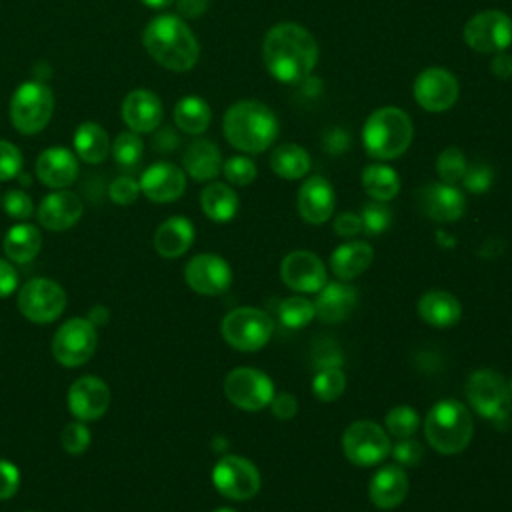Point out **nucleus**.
<instances>
[{
  "label": "nucleus",
  "instance_id": "393cba45",
  "mask_svg": "<svg viewBox=\"0 0 512 512\" xmlns=\"http://www.w3.org/2000/svg\"><path fill=\"white\" fill-rule=\"evenodd\" d=\"M356 302H358V292L354 286H350L344 280L342 282H326L318 290V296L314 300V310L322 322L338 324L354 312Z\"/></svg>",
  "mask_w": 512,
  "mask_h": 512
},
{
  "label": "nucleus",
  "instance_id": "dca6fc26",
  "mask_svg": "<svg viewBox=\"0 0 512 512\" xmlns=\"http://www.w3.org/2000/svg\"><path fill=\"white\" fill-rule=\"evenodd\" d=\"M418 210L434 222H456L466 212V196L456 184L430 182L416 190L414 194Z\"/></svg>",
  "mask_w": 512,
  "mask_h": 512
},
{
  "label": "nucleus",
  "instance_id": "8fccbe9b",
  "mask_svg": "<svg viewBox=\"0 0 512 512\" xmlns=\"http://www.w3.org/2000/svg\"><path fill=\"white\" fill-rule=\"evenodd\" d=\"M390 452H392L394 460L398 464H404V466H414L422 460V444L412 440V436L410 438H400V442L394 444L390 448Z\"/></svg>",
  "mask_w": 512,
  "mask_h": 512
},
{
  "label": "nucleus",
  "instance_id": "cd10ccee",
  "mask_svg": "<svg viewBox=\"0 0 512 512\" xmlns=\"http://www.w3.org/2000/svg\"><path fill=\"white\" fill-rule=\"evenodd\" d=\"M418 316L434 328H450L462 316L460 300L446 290H430L418 300Z\"/></svg>",
  "mask_w": 512,
  "mask_h": 512
},
{
  "label": "nucleus",
  "instance_id": "4468645a",
  "mask_svg": "<svg viewBox=\"0 0 512 512\" xmlns=\"http://www.w3.org/2000/svg\"><path fill=\"white\" fill-rule=\"evenodd\" d=\"M212 484L228 500H248L260 490V472L250 460L228 454L214 464Z\"/></svg>",
  "mask_w": 512,
  "mask_h": 512
},
{
  "label": "nucleus",
  "instance_id": "a211bd4d",
  "mask_svg": "<svg viewBox=\"0 0 512 512\" xmlns=\"http://www.w3.org/2000/svg\"><path fill=\"white\" fill-rule=\"evenodd\" d=\"M280 278L296 292H318L326 284V266L314 252L294 250L282 260Z\"/></svg>",
  "mask_w": 512,
  "mask_h": 512
},
{
  "label": "nucleus",
  "instance_id": "6ab92c4d",
  "mask_svg": "<svg viewBox=\"0 0 512 512\" xmlns=\"http://www.w3.org/2000/svg\"><path fill=\"white\" fill-rule=\"evenodd\" d=\"M68 408L76 420L100 418L110 406V388L98 376H80L68 388Z\"/></svg>",
  "mask_w": 512,
  "mask_h": 512
},
{
  "label": "nucleus",
  "instance_id": "a878e982",
  "mask_svg": "<svg viewBox=\"0 0 512 512\" xmlns=\"http://www.w3.org/2000/svg\"><path fill=\"white\" fill-rule=\"evenodd\" d=\"M408 476L400 466H384L380 468L372 478H370V486H368V494L374 506L382 508V510H390L396 508L404 502L406 494H408Z\"/></svg>",
  "mask_w": 512,
  "mask_h": 512
},
{
  "label": "nucleus",
  "instance_id": "e433bc0d",
  "mask_svg": "<svg viewBox=\"0 0 512 512\" xmlns=\"http://www.w3.org/2000/svg\"><path fill=\"white\" fill-rule=\"evenodd\" d=\"M316 316L314 302L304 296H288L278 306V318L286 328H304Z\"/></svg>",
  "mask_w": 512,
  "mask_h": 512
},
{
  "label": "nucleus",
  "instance_id": "79ce46f5",
  "mask_svg": "<svg viewBox=\"0 0 512 512\" xmlns=\"http://www.w3.org/2000/svg\"><path fill=\"white\" fill-rule=\"evenodd\" d=\"M360 220H362V232L368 236H378L382 234L390 222H392V212L386 206V202H378V200H370L362 206L360 212Z\"/></svg>",
  "mask_w": 512,
  "mask_h": 512
},
{
  "label": "nucleus",
  "instance_id": "052dcab7",
  "mask_svg": "<svg viewBox=\"0 0 512 512\" xmlns=\"http://www.w3.org/2000/svg\"><path fill=\"white\" fill-rule=\"evenodd\" d=\"M88 320H90L94 326H100V324H104V322L108 320V312H106V308H104V306H94V308L90 310V316H88Z\"/></svg>",
  "mask_w": 512,
  "mask_h": 512
},
{
  "label": "nucleus",
  "instance_id": "2f4dec72",
  "mask_svg": "<svg viewBox=\"0 0 512 512\" xmlns=\"http://www.w3.org/2000/svg\"><path fill=\"white\" fill-rule=\"evenodd\" d=\"M310 166H312V160L308 150L294 142L278 144L270 154L272 172L284 180H300L308 176Z\"/></svg>",
  "mask_w": 512,
  "mask_h": 512
},
{
  "label": "nucleus",
  "instance_id": "b1692460",
  "mask_svg": "<svg viewBox=\"0 0 512 512\" xmlns=\"http://www.w3.org/2000/svg\"><path fill=\"white\" fill-rule=\"evenodd\" d=\"M36 176L48 188H68L78 176V156L62 146L46 148L36 158Z\"/></svg>",
  "mask_w": 512,
  "mask_h": 512
},
{
  "label": "nucleus",
  "instance_id": "4d7b16f0",
  "mask_svg": "<svg viewBox=\"0 0 512 512\" xmlns=\"http://www.w3.org/2000/svg\"><path fill=\"white\" fill-rule=\"evenodd\" d=\"M490 72H492L498 80H508V78H512V54L506 52V50L492 54Z\"/></svg>",
  "mask_w": 512,
  "mask_h": 512
},
{
  "label": "nucleus",
  "instance_id": "ea45409f",
  "mask_svg": "<svg viewBox=\"0 0 512 512\" xmlns=\"http://www.w3.org/2000/svg\"><path fill=\"white\" fill-rule=\"evenodd\" d=\"M112 156L114 160L124 166V168H132L140 162L142 154H144V142L140 138L138 132H132V130H126V132H120L116 136V140L112 142Z\"/></svg>",
  "mask_w": 512,
  "mask_h": 512
},
{
  "label": "nucleus",
  "instance_id": "0e129e2a",
  "mask_svg": "<svg viewBox=\"0 0 512 512\" xmlns=\"http://www.w3.org/2000/svg\"><path fill=\"white\" fill-rule=\"evenodd\" d=\"M508 388H510V394H512V378H510V382H508Z\"/></svg>",
  "mask_w": 512,
  "mask_h": 512
},
{
  "label": "nucleus",
  "instance_id": "c03bdc74",
  "mask_svg": "<svg viewBox=\"0 0 512 512\" xmlns=\"http://www.w3.org/2000/svg\"><path fill=\"white\" fill-rule=\"evenodd\" d=\"M90 430L88 426L82 422V420H76V422H70L64 426L62 434H60V442H62V448L72 454V456H80L86 452V448L90 446Z\"/></svg>",
  "mask_w": 512,
  "mask_h": 512
},
{
  "label": "nucleus",
  "instance_id": "ddd939ff",
  "mask_svg": "<svg viewBox=\"0 0 512 512\" xmlns=\"http://www.w3.org/2000/svg\"><path fill=\"white\" fill-rule=\"evenodd\" d=\"M226 398L240 410L258 412L274 398V384L270 376L258 368H234L224 380Z\"/></svg>",
  "mask_w": 512,
  "mask_h": 512
},
{
  "label": "nucleus",
  "instance_id": "09e8293b",
  "mask_svg": "<svg viewBox=\"0 0 512 512\" xmlns=\"http://www.w3.org/2000/svg\"><path fill=\"white\" fill-rule=\"evenodd\" d=\"M138 194H140V184L132 176H118L112 180V184L108 188L110 200L120 206H128V204L136 202Z\"/></svg>",
  "mask_w": 512,
  "mask_h": 512
},
{
  "label": "nucleus",
  "instance_id": "f257e3e1",
  "mask_svg": "<svg viewBox=\"0 0 512 512\" xmlns=\"http://www.w3.org/2000/svg\"><path fill=\"white\" fill-rule=\"evenodd\" d=\"M318 42L296 22L274 24L262 40V64L282 84H300L318 64Z\"/></svg>",
  "mask_w": 512,
  "mask_h": 512
},
{
  "label": "nucleus",
  "instance_id": "69168bd1",
  "mask_svg": "<svg viewBox=\"0 0 512 512\" xmlns=\"http://www.w3.org/2000/svg\"><path fill=\"white\" fill-rule=\"evenodd\" d=\"M28 512H36V510H28Z\"/></svg>",
  "mask_w": 512,
  "mask_h": 512
},
{
  "label": "nucleus",
  "instance_id": "39448f33",
  "mask_svg": "<svg viewBox=\"0 0 512 512\" xmlns=\"http://www.w3.org/2000/svg\"><path fill=\"white\" fill-rule=\"evenodd\" d=\"M474 434V424L470 410L458 400H440L436 402L424 420V436L428 444L440 454H458L462 452Z\"/></svg>",
  "mask_w": 512,
  "mask_h": 512
},
{
  "label": "nucleus",
  "instance_id": "423d86ee",
  "mask_svg": "<svg viewBox=\"0 0 512 512\" xmlns=\"http://www.w3.org/2000/svg\"><path fill=\"white\" fill-rule=\"evenodd\" d=\"M54 112L52 90L40 80L20 84L10 100V122L20 134L42 132Z\"/></svg>",
  "mask_w": 512,
  "mask_h": 512
},
{
  "label": "nucleus",
  "instance_id": "603ef678",
  "mask_svg": "<svg viewBox=\"0 0 512 512\" xmlns=\"http://www.w3.org/2000/svg\"><path fill=\"white\" fill-rule=\"evenodd\" d=\"M350 134L346 132V130H342V128H338V126H334V128H330L326 134H324V140H322V148H324V152H328V154H342V152H346L348 148H350Z\"/></svg>",
  "mask_w": 512,
  "mask_h": 512
},
{
  "label": "nucleus",
  "instance_id": "9d476101",
  "mask_svg": "<svg viewBox=\"0 0 512 512\" xmlns=\"http://www.w3.org/2000/svg\"><path fill=\"white\" fill-rule=\"evenodd\" d=\"M98 346V330L88 318L66 320L52 338V356L66 368L86 364Z\"/></svg>",
  "mask_w": 512,
  "mask_h": 512
},
{
  "label": "nucleus",
  "instance_id": "58836bf2",
  "mask_svg": "<svg viewBox=\"0 0 512 512\" xmlns=\"http://www.w3.org/2000/svg\"><path fill=\"white\" fill-rule=\"evenodd\" d=\"M466 170H468V160L464 152L456 146H446L436 158V172L440 176V182L456 184L464 178Z\"/></svg>",
  "mask_w": 512,
  "mask_h": 512
},
{
  "label": "nucleus",
  "instance_id": "de8ad7c7",
  "mask_svg": "<svg viewBox=\"0 0 512 512\" xmlns=\"http://www.w3.org/2000/svg\"><path fill=\"white\" fill-rule=\"evenodd\" d=\"M2 206L14 220H28L34 214L32 198L24 190H8L2 198Z\"/></svg>",
  "mask_w": 512,
  "mask_h": 512
},
{
  "label": "nucleus",
  "instance_id": "4be33fe9",
  "mask_svg": "<svg viewBox=\"0 0 512 512\" xmlns=\"http://www.w3.org/2000/svg\"><path fill=\"white\" fill-rule=\"evenodd\" d=\"M334 204H336L334 188L324 176H308L302 182L296 198L298 214L302 216V220L316 226L324 224L332 216Z\"/></svg>",
  "mask_w": 512,
  "mask_h": 512
},
{
  "label": "nucleus",
  "instance_id": "f03ea898",
  "mask_svg": "<svg viewBox=\"0 0 512 512\" xmlns=\"http://www.w3.org/2000/svg\"><path fill=\"white\" fill-rule=\"evenodd\" d=\"M142 44L152 60L172 72H188L200 58L198 38L176 14L154 16L142 32Z\"/></svg>",
  "mask_w": 512,
  "mask_h": 512
},
{
  "label": "nucleus",
  "instance_id": "bb28decb",
  "mask_svg": "<svg viewBox=\"0 0 512 512\" xmlns=\"http://www.w3.org/2000/svg\"><path fill=\"white\" fill-rule=\"evenodd\" d=\"M184 172L196 182L214 180L222 170V154L212 140L196 138L192 140L182 154Z\"/></svg>",
  "mask_w": 512,
  "mask_h": 512
},
{
  "label": "nucleus",
  "instance_id": "412c9836",
  "mask_svg": "<svg viewBox=\"0 0 512 512\" xmlns=\"http://www.w3.org/2000/svg\"><path fill=\"white\" fill-rule=\"evenodd\" d=\"M164 118V106L160 98L146 88H136L126 94L122 102L124 124L138 134L154 132Z\"/></svg>",
  "mask_w": 512,
  "mask_h": 512
},
{
  "label": "nucleus",
  "instance_id": "6e6552de",
  "mask_svg": "<svg viewBox=\"0 0 512 512\" xmlns=\"http://www.w3.org/2000/svg\"><path fill=\"white\" fill-rule=\"evenodd\" d=\"M222 338L240 352H256L268 344L274 332L272 318L252 306L230 310L222 320Z\"/></svg>",
  "mask_w": 512,
  "mask_h": 512
},
{
  "label": "nucleus",
  "instance_id": "1a4fd4ad",
  "mask_svg": "<svg viewBox=\"0 0 512 512\" xmlns=\"http://www.w3.org/2000/svg\"><path fill=\"white\" fill-rule=\"evenodd\" d=\"M462 36L466 46L474 52H502L512 44V18L498 8L480 10L466 20Z\"/></svg>",
  "mask_w": 512,
  "mask_h": 512
},
{
  "label": "nucleus",
  "instance_id": "3c124183",
  "mask_svg": "<svg viewBox=\"0 0 512 512\" xmlns=\"http://www.w3.org/2000/svg\"><path fill=\"white\" fill-rule=\"evenodd\" d=\"M20 488V470L10 460L0 458V500L12 498Z\"/></svg>",
  "mask_w": 512,
  "mask_h": 512
},
{
  "label": "nucleus",
  "instance_id": "49530a36",
  "mask_svg": "<svg viewBox=\"0 0 512 512\" xmlns=\"http://www.w3.org/2000/svg\"><path fill=\"white\" fill-rule=\"evenodd\" d=\"M22 170V152L10 140L0 138V182L12 180Z\"/></svg>",
  "mask_w": 512,
  "mask_h": 512
},
{
  "label": "nucleus",
  "instance_id": "2eb2a0df",
  "mask_svg": "<svg viewBox=\"0 0 512 512\" xmlns=\"http://www.w3.org/2000/svg\"><path fill=\"white\" fill-rule=\"evenodd\" d=\"M412 94L422 110L438 114L450 110L458 102L460 84L450 70L442 66H428L416 76Z\"/></svg>",
  "mask_w": 512,
  "mask_h": 512
},
{
  "label": "nucleus",
  "instance_id": "864d4df0",
  "mask_svg": "<svg viewBox=\"0 0 512 512\" xmlns=\"http://www.w3.org/2000/svg\"><path fill=\"white\" fill-rule=\"evenodd\" d=\"M334 232L342 238H354L362 232V220L356 212H342L334 220Z\"/></svg>",
  "mask_w": 512,
  "mask_h": 512
},
{
  "label": "nucleus",
  "instance_id": "f3484780",
  "mask_svg": "<svg viewBox=\"0 0 512 512\" xmlns=\"http://www.w3.org/2000/svg\"><path fill=\"white\" fill-rule=\"evenodd\" d=\"M184 280L194 292L216 296L230 288L232 270L228 262L216 254H196L184 268Z\"/></svg>",
  "mask_w": 512,
  "mask_h": 512
},
{
  "label": "nucleus",
  "instance_id": "f704fd0d",
  "mask_svg": "<svg viewBox=\"0 0 512 512\" xmlns=\"http://www.w3.org/2000/svg\"><path fill=\"white\" fill-rule=\"evenodd\" d=\"M202 212L214 222H230L238 212V196L224 182H210L200 192Z\"/></svg>",
  "mask_w": 512,
  "mask_h": 512
},
{
  "label": "nucleus",
  "instance_id": "c756f323",
  "mask_svg": "<svg viewBox=\"0 0 512 512\" xmlns=\"http://www.w3.org/2000/svg\"><path fill=\"white\" fill-rule=\"evenodd\" d=\"M374 258V250L368 242L362 240H352L340 244L332 256H330V270L338 280H352L360 276Z\"/></svg>",
  "mask_w": 512,
  "mask_h": 512
},
{
  "label": "nucleus",
  "instance_id": "c9c22d12",
  "mask_svg": "<svg viewBox=\"0 0 512 512\" xmlns=\"http://www.w3.org/2000/svg\"><path fill=\"white\" fill-rule=\"evenodd\" d=\"M210 120H212L210 104L196 94H188L180 98L174 106V122L186 134L200 136L210 126Z\"/></svg>",
  "mask_w": 512,
  "mask_h": 512
},
{
  "label": "nucleus",
  "instance_id": "9b49d317",
  "mask_svg": "<svg viewBox=\"0 0 512 512\" xmlns=\"http://www.w3.org/2000/svg\"><path fill=\"white\" fill-rule=\"evenodd\" d=\"M18 310L34 324H48L62 316L66 308L64 288L50 278H32L18 290Z\"/></svg>",
  "mask_w": 512,
  "mask_h": 512
},
{
  "label": "nucleus",
  "instance_id": "473e14b6",
  "mask_svg": "<svg viewBox=\"0 0 512 512\" xmlns=\"http://www.w3.org/2000/svg\"><path fill=\"white\" fill-rule=\"evenodd\" d=\"M110 138L96 122H82L74 132V152L86 164H100L110 154Z\"/></svg>",
  "mask_w": 512,
  "mask_h": 512
},
{
  "label": "nucleus",
  "instance_id": "f8f14e48",
  "mask_svg": "<svg viewBox=\"0 0 512 512\" xmlns=\"http://www.w3.org/2000/svg\"><path fill=\"white\" fill-rule=\"evenodd\" d=\"M388 432L372 420H356L342 434L344 456L356 466H374L390 454Z\"/></svg>",
  "mask_w": 512,
  "mask_h": 512
},
{
  "label": "nucleus",
  "instance_id": "6e6d98bb",
  "mask_svg": "<svg viewBox=\"0 0 512 512\" xmlns=\"http://www.w3.org/2000/svg\"><path fill=\"white\" fill-rule=\"evenodd\" d=\"M16 286H18L16 268L8 260L0 258V298H8L16 290Z\"/></svg>",
  "mask_w": 512,
  "mask_h": 512
},
{
  "label": "nucleus",
  "instance_id": "7ed1b4c3",
  "mask_svg": "<svg viewBox=\"0 0 512 512\" xmlns=\"http://www.w3.org/2000/svg\"><path fill=\"white\" fill-rule=\"evenodd\" d=\"M222 132L232 148L244 154H260L276 142L280 122L264 102L238 100L224 112Z\"/></svg>",
  "mask_w": 512,
  "mask_h": 512
},
{
  "label": "nucleus",
  "instance_id": "e2e57ef3",
  "mask_svg": "<svg viewBox=\"0 0 512 512\" xmlns=\"http://www.w3.org/2000/svg\"><path fill=\"white\" fill-rule=\"evenodd\" d=\"M214 512H236V510H232V508H218V510H214Z\"/></svg>",
  "mask_w": 512,
  "mask_h": 512
},
{
  "label": "nucleus",
  "instance_id": "0eeeda50",
  "mask_svg": "<svg viewBox=\"0 0 512 512\" xmlns=\"http://www.w3.org/2000/svg\"><path fill=\"white\" fill-rule=\"evenodd\" d=\"M466 398L470 406L494 424L508 420L512 408V394L508 382L502 374L490 368H480L472 372L466 380Z\"/></svg>",
  "mask_w": 512,
  "mask_h": 512
},
{
  "label": "nucleus",
  "instance_id": "a18cd8bd",
  "mask_svg": "<svg viewBox=\"0 0 512 512\" xmlns=\"http://www.w3.org/2000/svg\"><path fill=\"white\" fill-rule=\"evenodd\" d=\"M494 182V170L490 164L486 162H474V164H468V170L462 178V184L468 192L472 194H484L486 190H490Z\"/></svg>",
  "mask_w": 512,
  "mask_h": 512
},
{
  "label": "nucleus",
  "instance_id": "4c0bfd02",
  "mask_svg": "<svg viewBox=\"0 0 512 512\" xmlns=\"http://www.w3.org/2000/svg\"><path fill=\"white\" fill-rule=\"evenodd\" d=\"M346 390V376L340 366H324L312 378V392L322 402H332L340 398Z\"/></svg>",
  "mask_w": 512,
  "mask_h": 512
},
{
  "label": "nucleus",
  "instance_id": "72a5a7b5",
  "mask_svg": "<svg viewBox=\"0 0 512 512\" xmlns=\"http://www.w3.org/2000/svg\"><path fill=\"white\" fill-rule=\"evenodd\" d=\"M364 192L378 202H388L398 196L400 192V176L398 172L384 164V162H372L362 170L360 176Z\"/></svg>",
  "mask_w": 512,
  "mask_h": 512
},
{
  "label": "nucleus",
  "instance_id": "a19ab883",
  "mask_svg": "<svg viewBox=\"0 0 512 512\" xmlns=\"http://www.w3.org/2000/svg\"><path fill=\"white\" fill-rule=\"evenodd\" d=\"M384 424H386L388 434H392L396 438H410V436H414V432L420 426V416L412 406L400 404V406L390 408Z\"/></svg>",
  "mask_w": 512,
  "mask_h": 512
},
{
  "label": "nucleus",
  "instance_id": "5fc2aeb1",
  "mask_svg": "<svg viewBox=\"0 0 512 512\" xmlns=\"http://www.w3.org/2000/svg\"><path fill=\"white\" fill-rule=\"evenodd\" d=\"M270 408H272V414L276 418L290 420L298 412V402L290 392H280V394H274V398L270 402Z\"/></svg>",
  "mask_w": 512,
  "mask_h": 512
},
{
  "label": "nucleus",
  "instance_id": "aec40b11",
  "mask_svg": "<svg viewBox=\"0 0 512 512\" xmlns=\"http://www.w3.org/2000/svg\"><path fill=\"white\" fill-rule=\"evenodd\" d=\"M140 192L158 204L178 200L186 190V172L172 162H154L150 164L140 180Z\"/></svg>",
  "mask_w": 512,
  "mask_h": 512
},
{
  "label": "nucleus",
  "instance_id": "5701e85b",
  "mask_svg": "<svg viewBox=\"0 0 512 512\" xmlns=\"http://www.w3.org/2000/svg\"><path fill=\"white\" fill-rule=\"evenodd\" d=\"M82 210L84 206L80 196L62 188L42 198L38 206V222L52 232H62L72 228L80 220Z\"/></svg>",
  "mask_w": 512,
  "mask_h": 512
},
{
  "label": "nucleus",
  "instance_id": "37998d69",
  "mask_svg": "<svg viewBox=\"0 0 512 512\" xmlns=\"http://www.w3.org/2000/svg\"><path fill=\"white\" fill-rule=\"evenodd\" d=\"M222 172H224V178L234 186H248L258 176L256 162L250 160L248 156H230L228 160L222 162Z\"/></svg>",
  "mask_w": 512,
  "mask_h": 512
},
{
  "label": "nucleus",
  "instance_id": "bf43d9fd",
  "mask_svg": "<svg viewBox=\"0 0 512 512\" xmlns=\"http://www.w3.org/2000/svg\"><path fill=\"white\" fill-rule=\"evenodd\" d=\"M158 130V128H156ZM178 136L174 134V130L172 128H160L156 134H154V140H152V144H154V150H158V152H170V150H174L176 146H178Z\"/></svg>",
  "mask_w": 512,
  "mask_h": 512
},
{
  "label": "nucleus",
  "instance_id": "20e7f679",
  "mask_svg": "<svg viewBox=\"0 0 512 512\" xmlns=\"http://www.w3.org/2000/svg\"><path fill=\"white\" fill-rule=\"evenodd\" d=\"M412 136V118L398 106L376 108L362 126V146L374 160L400 158L410 148Z\"/></svg>",
  "mask_w": 512,
  "mask_h": 512
},
{
  "label": "nucleus",
  "instance_id": "13d9d810",
  "mask_svg": "<svg viewBox=\"0 0 512 512\" xmlns=\"http://www.w3.org/2000/svg\"><path fill=\"white\" fill-rule=\"evenodd\" d=\"M174 2L180 18H200L210 6V0H174Z\"/></svg>",
  "mask_w": 512,
  "mask_h": 512
},
{
  "label": "nucleus",
  "instance_id": "680f3d73",
  "mask_svg": "<svg viewBox=\"0 0 512 512\" xmlns=\"http://www.w3.org/2000/svg\"><path fill=\"white\" fill-rule=\"evenodd\" d=\"M144 6L160 10V8H168L170 4H174V0H140Z\"/></svg>",
  "mask_w": 512,
  "mask_h": 512
},
{
  "label": "nucleus",
  "instance_id": "7c9ffc66",
  "mask_svg": "<svg viewBox=\"0 0 512 512\" xmlns=\"http://www.w3.org/2000/svg\"><path fill=\"white\" fill-rule=\"evenodd\" d=\"M2 248L10 262L28 264L38 256L42 248V234L34 224H28V222L14 224L2 240Z\"/></svg>",
  "mask_w": 512,
  "mask_h": 512
},
{
  "label": "nucleus",
  "instance_id": "c85d7f7f",
  "mask_svg": "<svg viewBox=\"0 0 512 512\" xmlns=\"http://www.w3.org/2000/svg\"><path fill=\"white\" fill-rule=\"evenodd\" d=\"M194 242V224L184 216L164 220L154 232V248L164 258L182 256Z\"/></svg>",
  "mask_w": 512,
  "mask_h": 512
}]
</instances>
